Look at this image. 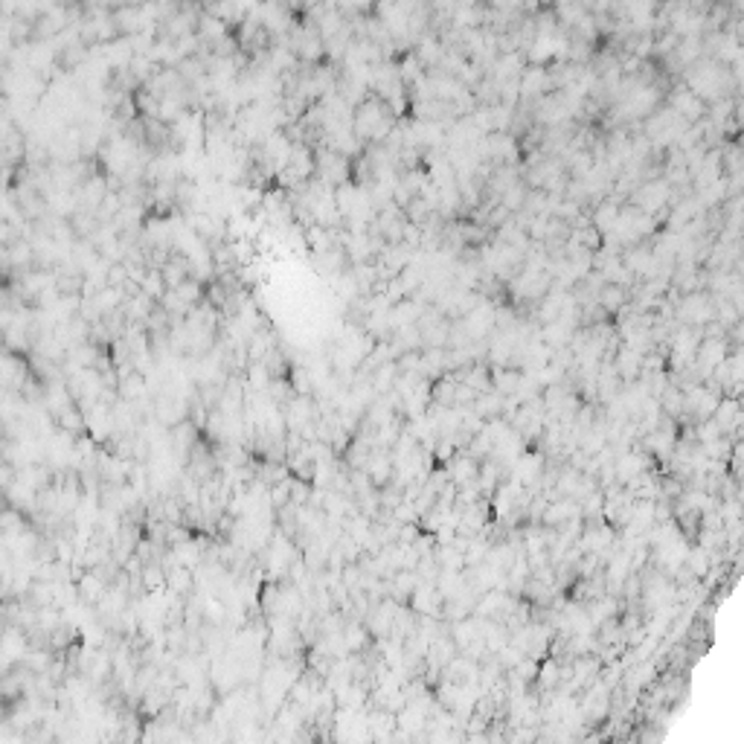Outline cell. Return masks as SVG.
Here are the masks:
<instances>
[{
  "label": "cell",
  "instance_id": "6",
  "mask_svg": "<svg viewBox=\"0 0 744 744\" xmlns=\"http://www.w3.org/2000/svg\"><path fill=\"white\" fill-rule=\"evenodd\" d=\"M0 605H4V602H0Z\"/></svg>",
  "mask_w": 744,
  "mask_h": 744
},
{
  "label": "cell",
  "instance_id": "3",
  "mask_svg": "<svg viewBox=\"0 0 744 744\" xmlns=\"http://www.w3.org/2000/svg\"><path fill=\"white\" fill-rule=\"evenodd\" d=\"M614 369L619 378H628V381H637L640 372H643V355L634 352L631 347H623L614 358Z\"/></svg>",
  "mask_w": 744,
  "mask_h": 744
},
{
  "label": "cell",
  "instance_id": "2",
  "mask_svg": "<svg viewBox=\"0 0 744 744\" xmlns=\"http://www.w3.org/2000/svg\"><path fill=\"white\" fill-rule=\"evenodd\" d=\"M672 111L689 126V122H698L701 117H704L707 108H704V102H701V96H695L689 88H678L672 93Z\"/></svg>",
  "mask_w": 744,
  "mask_h": 744
},
{
  "label": "cell",
  "instance_id": "5",
  "mask_svg": "<svg viewBox=\"0 0 744 744\" xmlns=\"http://www.w3.org/2000/svg\"><path fill=\"white\" fill-rule=\"evenodd\" d=\"M616 215H619L616 204L614 201H602L596 206V213H594V227L602 230V233H608L614 227V222H616Z\"/></svg>",
  "mask_w": 744,
  "mask_h": 744
},
{
  "label": "cell",
  "instance_id": "1",
  "mask_svg": "<svg viewBox=\"0 0 744 744\" xmlns=\"http://www.w3.org/2000/svg\"><path fill=\"white\" fill-rule=\"evenodd\" d=\"M672 198V184L669 181H652V184H643L637 192H634V204H637V210L645 213V215H654L657 210H663Z\"/></svg>",
  "mask_w": 744,
  "mask_h": 744
},
{
  "label": "cell",
  "instance_id": "4",
  "mask_svg": "<svg viewBox=\"0 0 744 744\" xmlns=\"http://www.w3.org/2000/svg\"><path fill=\"white\" fill-rule=\"evenodd\" d=\"M140 294H146L151 302H160V297L167 294V285H163V277H160V271L155 268H146L143 273V280H140Z\"/></svg>",
  "mask_w": 744,
  "mask_h": 744
}]
</instances>
